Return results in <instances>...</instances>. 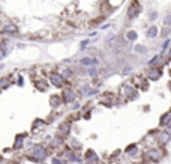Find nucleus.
I'll return each mask as SVG.
<instances>
[{"mask_svg":"<svg viewBox=\"0 0 171 164\" xmlns=\"http://www.w3.org/2000/svg\"><path fill=\"white\" fill-rule=\"evenodd\" d=\"M69 124H60V126H59V134H66V133H69Z\"/></svg>","mask_w":171,"mask_h":164,"instance_id":"7","label":"nucleus"},{"mask_svg":"<svg viewBox=\"0 0 171 164\" xmlns=\"http://www.w3.org/2000/svg\"><path fill=\"white\" fill-rule=\"evenodd\" d=\"M135 51H141V53H143V51H146V48L141 47V45H137V47H135Z\"/></svg>","mask_w":171,"mask_h":164,"instance_id":"16","label":"nucleus"},{"mask_svg":"<svg viewBox=\"0 0 171 164\" xmlns=\"http://www.w3.org/2000/svg\"><path fill=\"white\" fill-rule=\"evenodd\" d=\"M32 154H33L35 160H44L47 152H45V149L42 146H35V147H32Z\"/></svg>","mask_w":171,"mask_h":164,"instance_id":"2","label":"nucleus"},{"mask_svg":"<svg viewBox=\"0 0 171 164\" xmlns=\"http://www.w3.org/2000/svg\"><path fill=\"white\" fill-rule=\"evenodd\" d=\"M63 98H65L66 102L74 101V99H75V93H74L72 91H65V93H63Z\"/></svg>","mask_w":171,"mask_h":164,"instance_id":"6","label":"nucleus"},{"mask_svg":"<svg viewBox=\"0 0 171 164\" xmlns=\"http://www.w3.org/2000/svg\"><path fill=\"white\" fill-rule=\"evenodd\" d=\"M164 23H165V26H171V15L164 20Z\"/></svg>","mask_w":171,"mask_h":164,"instance_id":"15","label":"nucleus"},{"mask_svg":"<svg viewBox=\"0 0 171 164\" xmlns=\"http://www.w3.org/2000/svg\"><path fill=\"white\" fill-rule=\"evenodd\" d=\"M2 29H3V32H8V33H15L17 32V27L12 23H8V21L2 26Z\"/></svg>","mask_w":171,"mask_h":164,"instance_id":"4","label":"nucleus"},{"mask_svg":"<svg viewBox=\"0 0 171 164\" xmlns=\"http://www.w3.org/2000/svg\"><path fill=\"white\" fill-rule=\"evenodd\" d=\"M93 60L92 59H81V65H85V66H89V65H92Z\"/></svg>","mask_w":171,"mask_h":164,"instance_id":"12","label":"nucleus"},{"mask_svg":"<svg viewBox=\"0 0 171 164\" xmlns=\"http://www.w3.org/2000/svg\"><path fill=\"white\" fill-rule=\"evenodd\" d=\"M156 35H158V29L156 27H150L147 30V36H149V38H155Z\"/></svg>","mask_w":171,"mask_h":164,"instance_id":"11","label":"nucleus"},{"mask_svg":"<svg viewBox=\"0 0 171 164\" xmlns=\"http://www.w3.org/2000/svg\"><path fill=\"white\" fill-rule=\"evenodd\" d=\"M123 93H125L126 98H134V97H135V91H134V87H131V86H125L123 87Z\"/></svg>","mask_w":171,"mask_h":164,"instance_id":"5","label":"nucleus"},{"mask_svg":"<svg viewBox=\"0 0 171 164\" xmlns=\"http://www.w3.org/2000/svg\"><path fill=\"white\" fill-rule=\"evenodd\" d=\"M35 86L38 87L39 91H45L48 84H47V81H45V80H39V81H35Z\"/></svg>","mask_w":171,"mask_h":164,"instance_id":"9","label":"nucleus"},{"mask_svg":"<svg viewBox=\"0 0 171 164\" xmlns=\"http://www.w3.org/2000/svg\"><path fill=\"white\" fill-rule=\"evenodd\" d=\"M140 12H141V5L138 3V0H134V2L129 5V9H128V18L129 20L135 18Z\"/></svg>","mask_w":171,"mask_h":164,"instance_id":"1","label":"nucleus"},{"mask_svg":"<svg viewBox=\"0 0 171 164\" xmlns=\"http://www.w3.org/2000/svg\"><path fill=\"white\" fill-rule=\"evenodd\" d=\"M11 83V80H9V77H5V78H0V89H5L8 86V84Z\"/></svg>","mask_w":171,"mask_h":164,"instance_id":"10","label":"nucleus"},{"mask_svg":"<svg viewBox=\"0 0 171 164\" xmlns=\"http://www.w3.org/2000/svg\"><path fill=\"white\" fill-rule=\"evenodd\" d=\"M51 83L54 84V86H59L60 87L62 84H63V77L60 75V74H51Z\"/></svg>","mask_w":171,"mask_h":164,"instance_id":"3","label":"nucleus"},{"mask_svg":"<svg viewBox=\"0 0 171 164\" xmlns=\"http://www.w3.org/2000/svg\"><path fill=\"white\" fill-rule=\"evenodd\" d=\"M3 56V53H2V50H0V57H2Z\"/></svg>","mask_w":171,"mask_h":164,"instance_id":"17","label":"nucleus"},{"mask_svg":"<svg viewBox=\"0 0 171 164\" xmlns=\"http://www.w3.org/2000/svg\"><path fill=\"white\" fill-rule=\"evenodd\" d=\"M128 39H129V41L137 39V33H135V32H129V33H128Z\"/></svg>","mask_w":171,"mask_h":164,"instance_id":"13","label":"nucleus"},{"mask_svg":"<svg viewBox=\"0 0 171 164\" xmlns=\"http://www.w3.org/2000/svg\"><path fill=\"white\" fill-rule=\"evenodd\" d=\"M149 77H150L152 80H158V78L161 77V71L159 69H152L150 72H149Z\"/></svg>","mask_w":171,"mask_h":164,"instance_id":"8","label":"nucleus"},{"mask_svg":"<svg viewBox=\"0 0 171 164\" xmlns=\"http://www.w3.org/2000/svg\"><path fill=\"white\" fill-rule=\"evenodd\" d=\"M158 60H159V56H156V57H153V59H152L150 62H149V65H150V66H153V65H155V63H156Z\"/></svg>","mask_w":171,"mask_h":164,"instance_id":"14","label":"nucleus"},{"mask_svg":"<svg viewBox=\"0 0 171 164\" xmlns=\"http://www.w3.org/2000/svg\"><path fill=\"white\" fill-rule=\"evenodd\" d=\"M170 74H171V71H170Z\"/></svg>","mask_w":171,"mask_h":164,"instance_id":"18","label":"nucleus"}]
</instances>
